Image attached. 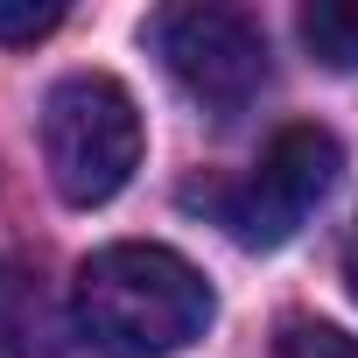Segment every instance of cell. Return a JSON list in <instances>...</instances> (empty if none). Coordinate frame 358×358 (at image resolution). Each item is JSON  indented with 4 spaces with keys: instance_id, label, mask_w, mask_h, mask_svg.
I'll list each match as a JSON object with an SVG mask.
<instances>
[{
    "instance_id": "1",
    "label": "cell",
    "mask_w": 358,
    "mask_h": 358,
    "mask_svg": "<svg viewBox=\"0 0 358 358\" xmlns=\"http://www.w3.org/2000/svg\"><path fill=\"white\" fill-rule=\"evenodd\" d=\"M71 316H78V337L106 358H176L211 330L218 302H211V281L176 246L120 239L78 267Z\"/></svg>"
},
{
    "instance_id": "2",
    "label": "cell",
    "mask_w": 358,
    "mask_h": 358,
    "mask_svg": "<svg viewBox=\"0 0 358 358\" xmlns=\"http://www.w3.org/2000/svg\"><path fill=\"white\" fill-rule=\"evenodd\" d=\"M141 106L106 71H71L43 99V169L64 204H113L141 169Z\"/></svg>"
},
{
    "instance_id": "3",
    "label": "cell",
    "mask_w": 358,
    "mask_h": 358,
    "mask_svg": "<svg viewBox=\"0 0 358 358\" xmlns=\"http://www.w3.org/2000/svg\"><path fill=\"white\" fill-rule=\"evenodd\" d=\"M337 176H344L337 134H323V127H281L239 183L197 190V204H211V218H218L239 246L274 253V246H288V239L309 225V211L337 190Z\"/></svg>"
},
{
    "instance_id": "4",
    "label": "cell",
    "mask_w": 358,
    "mask_h": 358,
    "mask_svg": "<svg viewBox=\"0 0 358 358\" xmlns=\"http://www.w3.org/2000/svg\"><path fill=\"white\" fill-rule=\"evenodd\" d=\"M148 50L211 120H232L267 92V36L246 8H218V0L162 8L148 15Z\"/></svg>"
},
{
    "instance_id": "5",
    "label": "cell",
    "mask_w": 358,
    "mask_h": 358,
    "mask_svg": "<svg viewBox=\"0 0 358 358\" xmlns=\"http://www.w3.org/2000/svg\"><path fill=\"white\" fill-rule=\"evenodd\" d=\"M302 43L330 71H358V0H309L302 8Z\"/></svg>"
},
{
    "instance_id": "6",
    "label": "cell",
    "mask_w": 358,
    "mask_h": 358,
    "mask_svg": "<svg viewBox=\"0 0 358 358\" xmlns=\"http://www.w3.org/2000/svg\"><path fill=\"white\" fill-rule=\"evenodd\" d=\"M36 323H43L36 288H29L15 267H0V358H22V351H29L22 337H36Z\"/></svg>"
},
{
    "instance_id": "7",
    "label": "cell",
    "mask_w": 358,
    "mask_h": 358,
    "mask_svg": "<svg viewBox=\"0 0 358 358\" xmlns=\"http://www.w3.org/2000/svg\"><path fill=\"white\" fill-rule=\"evenodd\" d=\"M281 358H358V337L316 316H288L281 323Z\"/></svg>"
},
{
    "instance_id": "8",
    "label": "cell",
    "mask_w": 358,
    "mask_h": 358,
    "mask_svg": "<svg viewBox=\"0 0 358 358\" xmlns=\"http://www.w3.org/2000/svg\"><path fill=\"white\" fill-rule=\"evenodd\" d=\"M50 29H64V8L57 0H0V43H43Z\"/></svg>"
},
{
    "instance_id": "9",
    "label": "cell",
    "mask_w": 358,
    "mask_h": 358,
    "mask_svg": "<svg viewBox=\"0 0 358 358\" xmlns=\"http://www.w3.org/2000/svg\"><path fill=\"white\" fill-rule=\"evenodd\" d=\"M344 288H351V302H358V218H351V232H344Z\"/></svg>"
}]
</instances>
